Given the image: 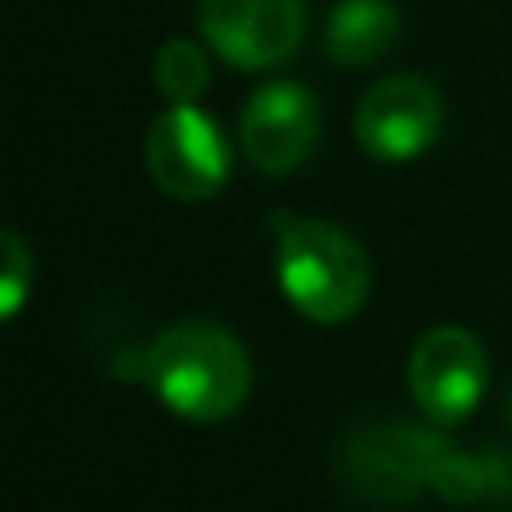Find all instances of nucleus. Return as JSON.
Instances as JSON below:
<instances>
[{
    "mask_svg": "<svg viewBox=\"0 0 512 512\" xmlns=\"http://www.w3.org/2000/svg\"><path fill=\"white\" fill-rule=\"evenodd\" d=\"M140 378L185 423H225L252 391V360L225 324L180 319L144 346Z\"/></svg>",
    "mask_w": 512,
    "mask_h": 512,
    "instance_id": "obj_1",
    "label": "nucleus"
},
{
    "mask_svg": "<svg viewBox=\"0 0 512 512\" xmlns=\"http://www.w3.org/2000/svg\"><path fill=\"white\" fill-rule=\"evenodd\" d=\"M274 279L301 319L333 328L364 310L373 265L364 243L337 221L274 216Z\"/></svg>",
    "mask_w": 512,
    "mask_h": 512,
    "instance_id": "obj_2",
    "label": "nucleus"
},
{
    "mask_svg": "<svg viewBox=\"0 0 512 512\" xmlns=\"http://www.w3.org/2000/svg\"><path fill=\"white\" fill-rule=\"evenodd\" d=\"M144 167L167 198L207 203L230 185L234 153L221 122H212L203 108H167L144 135Z\"/></svg>",
    "mask_w": 512,
    "mask_h": 512,
    "instance_id": "obj_3",
    "label": "nucleus"
},
{
    "mask_svg": "<svg viewBox=\"0 0 512 512\" xmlns=\"http://www.w3.org/2000/svg\"><path fill=\"white\" fill-rule=\"evenodd\" d=\"M490 387V360L477 333L436 324L409 351V396L432 427H459L477 414Z\"/></svg>",
    "mask_w": 512,
    "mask_h": 512,
    "instance_id": "obj_4",
    "label": "nucleus"
},
{
    "mask_svg": "<svg viewBox=\"0 0 512 512\" xmlns=\"http://www.w3.org/2000/svg\"><path fill=\"white\" fill-rule=\"evenodd\" d=\"M445 126V99L418 72H391L378 77L360 95L351 117L355 144L378 162H409L423 158Z\"/></svg>",
    "mask_w": 512,
    "mask_h": 512,
    "instance_id": "obj_5",
    "label": "nucleus"
},
{
    "mask_svg": "<svg viewBox=\"0 0 512 512\" xmlns=\"http://www.w3.org/2000/svg\"><path fill=\"white\" fill-rule=\"evenodd\" d=\"M203 41L239 72H270L301 50L306 0H198Z\"/></svg>",
    "mask_w": 512,
    "mask_h": 512,
    "instance_id": "obj_6",
    "label": "nucleus"
},
{
    "mask_svg": "<svg viewBox=\"0 0 512 512\" xmlns=\"http://www.w3.org/2000/svg\"><path fill=\"white\" fill-rule=\"evenodd\" d=\"M324 135V108L306 81H265L239 117V149L261 176L283 180L306 167Z\"/></svg>",
    "mask_w": 512,
    "mask_h": 512,
    "instance_id": "obj_7",
    "label": "nucleus"
},
{
    "mask_svg": "<svg viewBox=\"0 0 512 512\" xmlns=\"http://www.w3.org/2000/svg\"><path fill=\"white\" fill-rule=\"evenodd\" d=\"M450 445L441 436L423 432L409 423H373L360 436H351L342 450L346 477L355 490L378 499H405L423 481H432L436 463L445 459Z\"/></svg>",
    "mask_w": 512,
    "mask_h": 512,
    "instance_id": "obj_8",
    "label": "nucleus"
},
{
    "mask_svg": "<svg viewBox=\"0 0 512 512\" xmlns=\"http://www.w3.org/2000/svg\"><path fill=\"white\" fill-rule=\"evenodd\" d=\"M400 27L396 0H337L324 23V54L337 68H373L396 50Z\"/></svg>",
    "mask_w": 512,
    "mask_h": 512,
    "instance_id": "obj_9",
    "label": "nucleus"
},
{
    "mask_svg": "<svg viewBox=\"0 0 512 512\" xmlns=\"http://www.w3.org/2000/svg\"><path fill=\"white\" fill-rule=\"evenodd\" d=\"M153 81L171 108H198V99L212 86V54L189 36H171L153 59Z\"/></svg>",
    "mask_w": 512,
    "mask_h": 512,
    "instance_id": "obj_10",
    "label": "nucleus"
},
{
    "mask_svg": "<svg viewBox=\"0 0 512 512\" xmlns=\"http://www.w3.org/2000/svg\"><path fill=\"white\" fill-rule=\"evenodd\" d=\"M0 252H5V279H0V315L14 319L23 310L27 292H32V279H36V261H32V248L18 230H5L0 234Z\"/></svg>",
    "mask_w": 512,
    "mask_h": 512,
    "instance_id": "obj_11",
    "label": "nucleus"
},
{
    "mask_svg": "<svg viewBox=\"0 0 512 512\" xmlns=\"http://www.w3.org/2000/svg\"><path fill=\"white\" fill-rule=\"evenodd\" d=\"M504 418L512 423V382H508V391H504Z\"/></svg>",
    "mask_w": 512,
    "mask_h": 512,
    "instance_id": "obj_12",
    "label": "nucleus"
}]
</instances>
